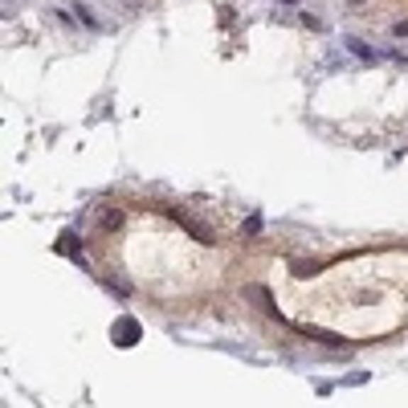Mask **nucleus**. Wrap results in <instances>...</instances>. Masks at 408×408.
<instances>
[{
    "label": "nucleus",
    "instance_id": "39448f33",
    "mask_svg": "<svg viewBox=\"0 0 408 408\" xmlns=\"http://www.w3.org/2000/svg\"><path fill=\"white\" fill-rule=\"evenodd\" d=\"M98 225H102V228H118V225H123V212H118V209H102V212H98Z\"/></svg>",
    "mask_w": 408,
    "mask_h": 408
},
{
    "label": "nucleus",
    "instance_id": "0eeeda50",
    "mask_svg": "<svg viewBox=\"0 0 408 408\" xmlns=\"http://www.w3.org/2000/svg\"><path fill=\"white\" fill-rule=\"evenodd\" d=\"M347 49H351V53H355V57H363V62H375V53L368 45H359L355 37H347Z\"/></svg>",
    "mask_w": 408,
    "mask_h": 408
},
{
    "label": "nucleus",
    "instance_id": "20e7f679",
    "mask_svg": "<svg viewBox=\"0 0 408 408\" xmlns=\"http://www.w3.org/2000/svg\"><path fill=\"white\" fill-rule=\"evenodd\" d=\"M290 274L294 277H314V274H319V261H314V258H298V261H290Z\"/></svg>",
    "mask_w": 408,
    "mask_h": 408
},
{
    "label": "nucleus",
    "instance_id": "6e6552de",
    "mask_svg": "<svg viewBox=\"0 0 408 408\" xmlns=\"http://www.w3.org/2000/svg\"><path fill=\"white\" fill-rule=\"evenodd\" d=\"M245 233H249V237H253V233H261V216H258V212H253V216L245 221Z\"/></svg>",
    "mask_w": 408,
    "mask_h": 408
},
{
    "label": "nucleus",
    "instance_id": "f03ea898",
    "mask_svg": "<svg viewBox=\"0 0 408 408\" xmlns=\"http://www.w3.org/2000/svg\"><path fill=\"white\" fill-rule=\"evenodd\" d=\"M172 216H176V221H180V225H184V228H188V233H192L196 241L212 245V228H209V225H200L196 216H188V212H180V209H172Z\"/></svg>",
    "mask_w": 408,
    "mask_h": 408
},
{
    "label": "nucleus",
    "instance_id": "423d86ee",
    "mask_svg": "<svg viewBox=\"0 0 408 408\" xmlns=\"http://www.w3.org/2000/svg\"><path fill=\"white\" fill-rule=\"evenodd\" d=\"M57 249H62V253H70V258H82V241L74 237V233H65V241L57 245Z\"/></svg>",
    "mask_w": 408,
    "mask_h": 408
},
{
    "label": "nucleus",
    "instance_id": "f257e3e1",
    "mask_svg": "<svg viewBox=\"0 0 408 408\" xmlns=\"http://www.w3.org/2000/svg\"><path fill=\"white\" fill-rule=\"evenodd\" d=\"M143 339V326H139V319H131V314H118L111 326V343L114 347H135V343Z\"/></svg>",
    "mask_w": 408,
    "mask_h": 408
},
{
    "label": "nucleus",
    "instance_id": "7ed1b4c3",
    "mask_svg": "<svg viewBox=\"0 0 408 408\" xmlns=\"http://www.w3.org/2000/svg\"><path fill=\"white\" fill-rule=\"evenodd\" d=\"M245 294H249V298H258V307L265 310V314H274V319H282V310H277L274 294L265 290V286H245Z\"/></svg>",
    "mask_w": 408,
    "mask_h": 408
}]
</instances>
